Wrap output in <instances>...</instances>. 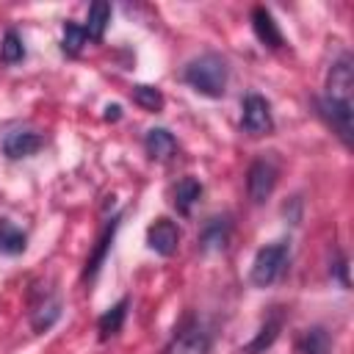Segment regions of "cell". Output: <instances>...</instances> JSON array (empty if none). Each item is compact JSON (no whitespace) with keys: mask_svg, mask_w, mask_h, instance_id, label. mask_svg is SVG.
Wrapping results in <instances>:
<instances>
[{"mask_svg":"<svg viewBox=\"0 0 354 354\" xmlns=\"http://www.w3.org/2000/svg\"><path fill=\"white\" fill-rule=\"evenodd\" d=\"M183 80H185L194 91H199V94L216 100V97H221V94L227 91L230 69H227V61H224L218 53H205V55H199V58H194V61L185 64Z\"/></svg>","mask_w":354,"mask_h":354,"instance_id":"1","label":"cell"},{"mask_svg":"<svg viewBox=\"0 0 354 354\" xmlns=\"http://www.w3.org/2000/svg\"><path fill=\"white\" fill-rule=\"evenodd\" d=\"M119 111H122L119 105H108V108H105V119H108V122H116V119H119Z\"/></svg>","mask_w":354,"mask_h":354,"instance_id":"24","label":"cell"},{"mask_svg":"<svg viewBox=\"0 0 354 354\" xmlns=\"http://www.w3.org/2000/svg\"><path fill=\"white\" fill-rule=\"evenodd\" d=\"M296 348H299V354H329L332 351V337L324 326H310L296 340Z\"/></svg>","mask_w":354,"mask_h":354,"instance_id":"15","label":"cell"},{"mask_svg":"<svg viewBox=\"0 0 354 354\" xmlns=\"http://www.w3.org/2000/svg\"><path fill=\"white\" fill-rule=\"evenodd\" d=\"M279 329H282V310H277L274 315H268V318L263 321V326L257 329L254 340L246 343V346L241 348V354H263L268 346H274V340L279 337Z\"/></svg>","mask_w":354,"mask_h":354,"instance_id":"12","label":"cell"},{"mask_svg":"<svg viewBox=\"0 0 354 354\" xmlns=\"http://www.w3.org/2000/svg\"><path fill=\"white\" fill-rule=\"evenodd\" d=\"M241 127L249 133V136H266L271 133L274 127V119H271V108L266 102V97L260 94H246L243 97V105H241Z\"/></svg>","mask_w":354,"mask_h":354,"instance_id":"5","label":"cell"},{"mask_svg":"<svg viewBox=\"0 0 354 354\" xmlns=\"http://www.w3.org/2000/svg\"><path fill=\"white\" fill-rule=\"evenodd\" d=\"M351 91H354V69H351V58L343 55L340 61L332 64V69L326 75V97L351 102Z\"/></svg>","mask_w":354,"mask_h":354,"instance_id":"7","label":"cell"},{"mask_svg":"<svg viewBox=\"0 0 354 354\" xmlns=\"http://www.w3.org/2000/svg\"><path fill=\"white\" fill-rule=\"evenodd\" d=\"M28 246V235L8 218H0V254H22Z\"/></svg>","mask_w":354,"mask_h":354,"instance_id":"16","label":"cell"},{"mask_svg":"<svg viewBox=\"0 0 354 354\" xmlns=\"http://www.w3.org/2000/svg\"><path fill=\"white\" fill-rule=\"evenodd\" d=\"M147 243L155 254L160 257H171L180 246V227L169 218H158L149 230H147Z\"/></svg>","mask_w":354,"mask_h":354,"instance_id":"8","label":"cell"},{"mask_svg":"<svg viewBox=\"0 0 354 354\" xmlns=\"http://www.w3.org/2000/svg\"><path fill=\"white\" fill-rule=\"evenodd\" d=\"M58 315H61V301L53 299V296H44V301L36 304V310L30 315V324H33L36 332H44L58 321Z\"/></svg>","mask_w":354,"mask_h":354,"instance_id":"20","label":"cell"},{"mask_svg":"<svg viewBox=\"0 0 354 354\" xmlns=\"http://www.w3.org/2000/svg\"><path fill=\"white\" fill-rule=\"evenodd\" d=\"M227 241H230V221L224 216H213L199 232V246L205 252H218L227 246Z\"/></svg>","mask_w":354,"mask_h":354,"instance_id":"13","label":"cell"},{"mask_svg":"<svg viewBox=\"0 0 354 354\" xmlns=\"http://www.w3.org/2000/svg\"><path fill=\"white\" fill-rule=\"evenodd\" d=\"M199 196H202V183L196 177H183L174 188V207L183 216H188L194 210V205L199 202Z\"/></svg>","mask_w":354,"mask_h":354,"instance_id":"17","label":"cell"},{"mask_svg":"<svg viewBox=\"0 0 354 354\" xmlns=\"http://www.w3.org/2000/svg\"><path fill=\"white\" fill-rule=\"evenodd\" d=\"M166 354H210V335H207V329L194 315H188L174 329V337L166 346Z\"/></svg>","mask_w":354,"mask_h":354,"instance_id":"3","label":"cell"},{"mask_svg":"<svg viewBox=\"0 0 354 354\" xmlns=\"http://www.w3.org/2000/svg\"><path fill=\"white\" fill-rule=\"evenodd\" d=\"M41 147V136L36 130H14L3 138V152L11 158V160H19V158H30L33 152H39Z\"/></svg>","mask_w":354,"mask_h":354,"instance_id":"9","label":"cell"},{"mask_svg":"<svg viewBox=\"0 0 354 354\" xmlns=\"http://www.w3.org/2000/svg\"><path fill=\"white\" fill-rule=\"evenodd\" d=\"M144 149L152 160H169L177 152V138L166 127H152L144 136Z\"/></svg>","mask_w":354,"mask_h":354,"instance_id":"11","label":"cell"},{"mask_svg":"<svg viewBox=\"0 0 354 354\" xmlns=\"http://www.w3.org/2000/svg\"><path fill=\"white\" fill-rule=\"evenodd\" d=\"M130 97H133V102L141 105L144 111H152V113H155V111L163 108V94H160L155 86H144V83H138V86H133Z\"/></svg>","mask_w":354,"mask_h":354,"instance_id":"22","label":"cell"},{"mask_svg":"<svg viewBox=\"0 0 354 354\" xmlns=\"http://www.w3.org/2000/svg\"><path fill=\"white\" fill-rule=\"evenodd\" d=\"M318 113L324 116V122L340 136V141L346 147H351V130H354V111L351 102H340L332 97H321L318 100Z\"/></svg>","mask_w":354,"mask_h":354,"instance_id":"4","label":"cell"},{"mask_svg":"<svg viewBox=\"0 0 354 354\" xmlns=\"http://www.w3.org/2000/svg\"><path fill=\"white\" fill-rule=\"evenodd\" d=\"M116 227H119V218H111V224L102 230V235L97 238V249H94V254L88 257V263H86V271H83V277H97V271H100V266H102V260H105V254H108V249H111V241H113V235H116Z\"/></svg>","mask_w":354,"mask_h":354,"instance_id":"19","label":"cell"},{"mask_svg":"<svg viewBox=\"0 0 354 354\" xmlns=\"http://www.w3.org/2000/svg\"><path fill=\"white\" fill-rule=\"evenodd\" d=\"M108 22H111V6H108L105 0H97V3L88 6V17H86L83 30H86L88 39L100 41L102 33H105V28H108Z\"/></svg>","mask_w":354,"mask_h":354,"instance_id":"18","label":"cell"},{"mask_svg":"<svg viewBox=\"0 0 354 354\" xmlns=\"http://www.w3.org/2000/svg\"><path fill=\"white\" fill-rule=\"evenodd\" d=\"M277 177H279V171L271 160H266V158L254 160L249 166V174H246V191H249L252 202H266L277 185Z\"/></svg>","mask_w":354,"mask_h":354,"instance_id":"6","label":"cell"},{"mask_svg":"<svg viewBox=\"0 0 354 354\" xmlns=\"http://www.w3.org/2000/svg\"><path fill=\"white\" fill-rule=\"evenodd\" d=\"M252 30H254V36H257L266 47H271V50H279V47L285 44L282 30L277 28V22H274L271 11H268V8H263V6H257V8L252 11Z\"/></svg>","mask_w":354,"mask_h":354,"instance_id":"10","label":"cell"},{"mask_svg":"<svg viewBox=\"0 0 354 354\" xmlns=\"http://www.w3.org/2000/svg\"><path fill=\"white\" fill-rule=\"evenodd\" d=\"M25 58V44H22V36L17 30H6L3 39H0V61L3 64H17Z\"/></svg>","mask_w":354,"mask_h":354,"instance_id":"21","label":"cell"},{"mask_svg":"<svg viewBox=\"0 0 354 354\" xmlns=\"http://www.w3.org/2000/svg\"><path fill=\"white\" fill-rule=\"evenodd\" d=\"M288 260H290V243H288V241H274V243L257 249L254 263H252V271H249L252 282H254L257 288L274 285V282L285 274Z\"/></svg>","mask_w":354,"mask_h":354,"instance_id":"2","label":"cell"},{"mask_svg":"<svg viewBox=\"0 0 354 354\" xmlns=\"http://www.w3.org/2000/svg\"><path fill=\"white\" fill-rule=\"evenodd\" d=\"M86 30H83V25H77V22H66L64 25V39H61V50L66 53V55H77L80 50H83V44H86Z\"/></svg>","mask_w":354,"mask_h":354,"instance_id":"23","label":"cell"},{"mask_svg":"<svg viewBox=\"0 0 354 354\" xmlns=\"http://www.w3.org/2000/svg\"><path fill=\"white\" fill-rule=\"evenodd\" d=\"M127 304H130V299L124 296V299H119L113 307H108V310L100 315L97 329H100V337H102V340L113 337V335L122 329V324H124V318H127Z\"/></svg>","mask_w":354,"mask_h":354,"instance_id":"14","label":"cell"}]
</instances>
